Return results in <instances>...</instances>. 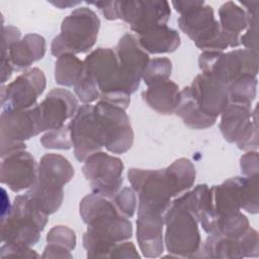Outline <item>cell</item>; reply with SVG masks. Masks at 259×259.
<instances>
[{"label":"cell","mask_w":259,"mask_h":259,"mask_svg":"<svg viewBox=\"0 0 259 259\" xmlns=\"http://www.w3.org/2000/svg\"><path fill=\"white\" fill-rule=\"evenodd\" d=\"M204 1H172V5L181 15L185 14L197 7L204 5Z\"/></svg>","instance_id":"obj_45"},{"label":"cell","mask_w":259,"mask_h":259,"mask_svg":"<svg viewBox=\"0 0 259 259\" xmlns=\"http://www.w3.org/2000/svg\"><path fill=\"white\" fill-rule=\"evenodd\" d=\"M48 215L26 194L17 195L9 214L2 219L1 236L6 245L30 247L37 243Z\"/></svg>","instance_id":"obj_3"},{"label":"cell","mask_w":259,"mask_h":259,"mask_svg":"<svg viewBox=\"0 0 259 259\" xmlns=\"http://www.w3.org/2000/svg\"><path fill=\"white\" fill-rule=\"evenodd\" d=\"M203 74L209 75L225 85L236 81L243 76L258 74V54L247 50H234L230 53L204 51L198 59Z\"/></svg>","instance_id":"obj_6"},{"label":"cell","mask_w":259,"mask_h":259,"mask_svg":"<svg viewBox=\"0 0 259 259\" xmlns=\"http://www.w3.org/2000/svg\"><path fill=\"white\" fill-rule=\"evenodd\" d=\"M240 166L242 174L245 177H251L258 175L259 172V160L257 151H249L241 157Z\"/></svg>","instance_id":"obj_41"},{"label":"cell","mask_w":259,"mask_h":259,"mask_svg":"<svg viewBox=\"0 0 259 259\" xmlns=\"http://www.w3.org/2000/svg\"><path fill=\"white\" fill-rule=\"evenodd\" d=\"M144 100L155 111L161 114L175 112L180 99L178 86L171 80H161L152 83L142 93Z\"/></svg>","instance_id":"obj_24"},{"label":"cell","mask_w":259,"mask_h":259,"mask_svg":"<svg viewBox=\"0 0 259 259\" xmlns=\"http://www.w3.org/2000/svg\"><path fill=\"white\" fill-rule=\"evenodd\" d=\"M122 85L128 94H133L140 86L143 72L150 59L139 39L132 33H125L119 39L115 51Z\"/></svg>","instance_id":"obj_16"},{"label":"cell","mask_w":259,"mask_h":259,"mask_svg":"<svg viewBox=\"0 0 259 259\" xmlns=\"http://www.w3.org/2000/svg\"><path fill=\"white\" fill-rule=\"evenodd\" d=\"M79 208L83 222L88 226L83 236L87 257H109L117 243L132 237V223L119 213L110 198L93 192L81 200Z\"/></svg>","instance_id":"obj_1"},{"label":"cell","mask_w":259,"mask_h":259,"mask_svg":"<svg viewBox=\"0 0 259 259\" xmlns=\"http://www.w3.org/2000/svg\"><path fill=\"white\" fill-rule=\"evenodd\" d=\"M50 3H52L53 5L59 7L60 9H63V8H69V7H74L78 4H80L81 2L80 1H50Z\"/></svg>","instance_id":"obj_46"},{"label":"cell","mask_w":259,"mask_h":259,"mask_svg":"<svg viewBox=\"0 0 259 259\" xmlns=\"http://www.w3.org/2000/svg\"><path fill=\"white\" fill-rule=\"evenodd\" d=\"M84 74L97 85L100 100H104L124 109L131 102L121 82L116 54L108 48H99L90 53L84 60Z\"/></svg>","instance_id":"obj_4"},{"label":"cell","mask_w":259,"mask_h":259,"mask_svg":"<svg viewBox=\"0 0 259 259\" xmlns=\"http://www.w3.org/2000/svg\"><path fill=\"white\" fill-rule=\"evenodd\" d=\"M165 244L169 253L179 257H194L201 250L198 220L187 209L171 203L165 212Z\"/></svg>","instance_id":"obj_7"},{"label":"cell","mask_w":259,"mask_h":259,"mask_svg":"<svg viewBox=\"0 0 259 259\" xmlns=\"http://www.w3.org/2000/svg\"><path fill=\"white\" fill-rule=\"evenodd\" d=\"M201 250L210 258H243L239 239L209 235Z\"/></svg>","instance_id":"obj_31"},{"label":"cell","mask_w":259,"mask_h":259,"mask_svg":"<svg viewBox=\"0 0 259 259\" xmlns=\"http://www.w3.org/2000/svg\"><path fill=\"white\" fill-rule=\"evenodd\" d=\"M257 77L243 76L228 85L230 102L251 106L256 97Z\"/></svg>","instance_id":"obj_32"},{"label":"cell","mask_w":259,"mask_h":259,"mask_svg":"<svg viewBox=\"0 0 259 259\" xmlns=\"http://www.w3.org/2000/svg\"><path fill=\"white\" fill-rule=\"evenodd\" d=\"M172 187L174 197L187 191L194 183L195 168L190 160L180 158L164 169Z\"/></svg>","instance_id":"obj_28"},{"label":"cell","mask_w":259,"mask_h":259,"mask_svg":"<svg viewBox=\"0 0 259 259\" xmlns=\"http://www.w3.org/2000/svg\"><path fill=\"white\" fill-rule=\"evenodd\" d=\"M239 244L243 257H258L259 255V239L258 233L252 228L239 238Z\"/></svg>","instance_id":"obj_40"},{"label":"cell","mask_w":259,"mask_h":259,"mask_svg":"<svg viewBox=\"0 0 259 259\" xmlns=\"http://www.w3.org/2000/svg\"><path fill=\"white\" fill-rule=\"evenodd\" d=\"M243 6L246 7L245 11L249 17V24L246 28V32L240 36V45H243L245 49L250 50L257 54V31H258V1H241Z\"/></svg>","instance_id":"obj_33"},{"label":"cell","mask_w":259,"mask_h":259,"mask_svg":"<svg viewBox=\"0 0 259 259\" xmlns=\"http://www.w3.org/2000/svg\"><path fill=\"white\" fill-rule=\"evenodd\" d=\"M241 208H243L244 210L250 213L258 212L259 210L258 175L245 178Z\"/></svg>","instance_id":"obj_37"},{"label":"cell","mask_w":259,"mask_h":259,"mask_svg":"<svg viewBox=\"0 0 259 259\" xmlns=\"http://www.w3.org/2000/svg\"><path fill=\"white\" fill-rule=\"evenodd\" d=\"M37 176V165L33 157L25 150L15 152L3 158L1 182L15 192L30 188Z\"/></svg>","instance_id":"obj_20"},{"label":"cell","mask_w":259,"mask_h":259,"mask_svg":"<svg viewBox=\"0 0 259 259\" xmlns=\"http://www.w3.org/2000/svg\"><path fill=\"white\" fill-rule=\"evenodd\" d=\"M99 26L100 20L93 10L88 7L75 9L63 19L61 33L52 41V55L60 57L88 52L96 41Z\"/></svg>","instance_id":"obj_5"},{"label":"cell","mask_w":259,"mask_h":259,"mask_svg":"<svg viewBox=\"0 0 259 259\" xmlns=\"http://www.w3.org/2000/svg\"><path fill=\"white\" fill-rule=\"evenodd\" d=\"M47 242L50 245L72 251L76 246V235L74 231L65 226L54 227L47 236Z\"/></svg>","instance_id":"obj_36"},{"label":"cell","mask_w":259,"mask_h":259,"mask_svg":"<svg viewBox=\"0 0 259 259\" xmlns=\"http://www.w3.org/2000/svg\"><path fill=\"white\" fill-rule=\"evenodd\" d=\"M40 143L47 149L69 150L72 147L69 125H64L61 128L50 131L41 137Z\"/></svg>","instance_id":"obj_35"},{"label":"cell","mask_w":259,"mask_h":259,"mask_svg":"<svg viewBox=\"0 0 259 259\" xmlns=\"http://www.w3.org/2000/svg\"><path fill=\"white\" fill-rule=\"evenodd\" d=\"M112 198V201L120 214L125 218H132L134 215L137 207V198L133 189L124 187Z\"/></svg>","instance_id":"obj_38"},{"label":"cell","mask_w":259,"mask_h":259,"mask_svg":"<svg viewBox=\"0 0 259 259\" xmlns=\"http://www.w3.org/2000/svg\"><path fill=\"white\" fill-rule=\"evenodd\" d=\"M74 91L84 104H90L100 98V92L96 83L85 74L74 86Z\"/></svg>","instance_id":"obj_39"},{"label":"cell","mask_w":259,"mask_h":259,"mask_svg":"<svg viewBox=\"0 0 259 259\" xmlns=\"http://www.w3.org/2000/svg\"><path fill=\"white\" fill-rule=\"evenodd\" d=\"M77 105L75 96L69 90L62 88L51 90L46 98L34 106L39 133L64 126V122L75 115Z\"/></svg>","instance_id":"obj_18"},{"label":"cell","mask_w":259,"mask_h":259,"mask_svg":"<svg viewBox=\"0 0 259 259\" xmlns=\"http://www.w3.org/2000/svg\"><path fill=\"white\" fill-rule=\"evenodd\" d=\"M123 168L120 159L100 151L84 161L82 170L94 193L112 198L122 184Z\"/></svg>","instance_id":"obj_12"},{"label":"cell","mask_w":259,"mask_h":259,"mask_svg":"<svg viewBox=\"0 0 259 259\" xmlns=\"http://www.w3.org/2000/svg\"><path fill=\"white\" fill-rule=\"evenodd\" d=\"M74 176L70 162L59 154H46L37 166V176L27 195L32 202L47 214L59 209L62 204L63 186Z\"/></svg>","instance_id":"obj_2"},{"label":"cell","mask_w":259,"mask_h":259,"mask_svg":"<svg viewBox=\"0 0 259 259\" xmlns=\"http://www.w3.org/2000/svg\"><path fill=\"white\" fill-rule=\"evenodd\" d=\"M189 88L199 108L209 116L218 118L230 103L228 86L209 75H197Z\"/></svg>","instance_id":"obj_19"},{"label":"cell","mask_w":259,"mask_h":259,"mask_svg":"<svg viewBox=\"0 0 259 259\" xmlns=\"http://www.w3.org/2000/svg\"><path fill=\"white\" fill-rule=\"evenodd\" d=\"M245 178L246 177L240 176L233 177L224 181L221 185H214L210 187L213 212L212 222L213 219L217 217L231 214L240 211L243 200V188Z\"/></svg>","instance_id":"obj_22"},{"label":"cell","mask_w":259,"mask_h":259,"mask_svg":"<svg viewBox=\"0 0 259 259\" xmlns=\"http://www.w3.org/2000/svg\"><path fill=\"white\" fill-rule=\"evenodd\" d=\"M20 30L14 26H7L2 28V53H6L9 48L18 41Z\"/></svg>","instance_id":"obj_43"},{"label":"cell","mask_w":259,"mask_h":259,"mask_svg":"<svg viewBox=\"0 0 259 259\" xmlns=\"http://www.w3.org/2000/svg\"><path fill=\"white\" fill-rule=\"evenodd\" d=\"M45 88L44 72L38 68H32L19 75L2 90L1 104L3 108L15 110L32 108Z\"/></svg>","instance_id":"obj_17"},{"label":"cell","mask_w":259,"mask_h":259,"mask_svg":"<svg viewBox=\"0 0 259 259\" xmlns=\"http://www.w3.org/2000/svg\"><path fill=\"white\" fill-rule=\"evenodd\" d=\"M177 22L180 29L200 50L222 52L230 47L219 21L214 18L212 7L209 5L204 4L182 14Z\"/></svg>","instance_id":"obj_10"},{"label":"cell","mask_w":259,"mask_h":259,"mask_svg":"<svg viewBox=\"0 0 259 259\" xmlns=\"http://www.w3.org/2000/svg\"><path fill=\"white\" fill-rule=\"evenodd\" d=\"M69 130L74 154L79 162H84L102 149L103 141L94 116L93 105L83 104L71 120Z\"/></svg>","instance_id":"obj_15"},{"label":"cell","mask_w":259,"mask_h":259,"mask_svg":"<svg viewBox=\"0 0 259 259\" xmlns=\"http://www.w3.org/2000/svg\"><path fill=\"white\" fill-rule=\"evenodd\" d=\"M39 134L35 108L15 110L3 108L1 114V156L25 150L23 141Z\"/></svg>","instance_id":"obj_13"},{"label":"cell","mask_w":259,"mask_h":259,"mask_svg":"<svg viewBox=\"0 0 259 259\" xmlns=\"http://www.w3.org/2000/svg\"><path fill=\"white\" fill-rule=\"evenodd\" d=\"M45 53V38L39 34L29 33L21 40L13 44L7 53L2 54V57H6L9 60L13 69L22 70L42 59Z\"/></svg>","instance_id":"obj_23"},{"label":"cell","mask_w":259,"mask_h":259,"mask_svg":"<svg viewBox=\"0 0 259 259\" xmlns=\"http://www.w3.org/2000/svg\"><path fill=\"white\" fill-rule=\"evenodd\" d=\"M220 25L230 48L240 46V33L248 27L249 17L245 9L233 1L224 3L219 9Z\"/></svg>","instance_id":"obj_25"},{"label":"cell","mask_w":259,"mask_h":259,"mask_svg":"<svg viewBox=\"0 0 259 259\" xmlns=\"http://www.w3.org/2000/svg\"><path fill=\"white\" fill-rule=\"evenodd\" d=\"M249 228V222L245 214L237 211L231 214L213 219L209 235H218L227 238L239 239Z\"/></svg>","instance_id":"obj_30"},{"label":"cell","mask_w":259,"mask_h":259,"mask_svg":"<svg viewBox=\"0 0 259 259\" xmlns=\"http://www.w3.org/2000/svg\"><path fill=\"white\" fill-rule=\"evenodd\" d=\"M172 71V63L167 58H155L146 66L142 79L147 86L154 82L169 79Z\"/></svg>","instance_id":"obj_34"},{"label":"cell","mask_w":259,"mask_h":259,"mask_svg":"<svg viewBox=\"0 0 259 259\" xmlns=\"http://www.w3.org/2000/svg\"><path fill=\"white\" fill-rule=\"evenodd\" d=\"M221 114L220 130L225 140L235 143L241 150L256 151L258 148L257 106L252 110L251 106L230 102Z\"/></svg>","instance_id":"obj_11"},{"label":"cell","mask_w":259,"mask_h":259,"mask_svg":"<svg viewBox=\"0 0 259 259\" xmlns=\"http://www.w3.org/2000/svg\"><path fill=\"white\" fill-rule=\"evenodd\" d=\"M138 39L141 48L148 54L173 53L180 46L178 31L166 24L149 30Z\"/></svg>","instance_id":"obj_26"},{"label":"cell","mask_w":259,"mask_h":259,"mask_svg":"<svg viewBox=\"0 0 259 259\" xmlns=\"http://www.w3.org/2000/svg\"><path fill=\"white\" fill-rule=\"evenodd\" d=\"M110 258H139L136 247L132 242H120L116 244L109 255Z\"/></svg>","instance_id":"obj_42"},{"label":"cell","mask_w":259,"mask_h":259,"mask_svg":"<svg viewBox=\"0 0 259 259\" xmlns=\"http://www.w3.org/2000/svg\"><path fill=\"white\" fill-rule=\"evenodd\" d=\"M175 113L182 118L183 122L194 130H203L213 125L217 121L215 117L205 114L197 105L192 97L189 86L180 92V99L176 107Z\"/></svg>","instance_id":"obj_27"},{"label":"cell","mask_w":259,"mask_h":259,"mask_svg":"<svg viewBox=\"0 0 259 259\" xmlns=\"http://www.w3.org/2000/svg\"><path fill=\"white\" fill-rule=\"evenodd\" d=\"M88 4L95 5L101 11L103 16L108 20L117 19L116 13V1H99V2H87Z\"/></svg>","instance_id":"obj_44"},{"label":"cell","mask_w":259,"mask_h":259,"mask_svg":"<svg viewBox=\"0 0 259 259\" xmlns=\"http://www.w3.org/2000/svg\"><path fill=\"white\" fill-rule=\"evenodd\" d=\"M163 214L138 212L137 240L144 256L154 258L163 252Z\"/></svg>","instance_id":"obj_21"},{"label":"cell","mask_w":259,"mask_h":259,"mask_svg":"<svg viewBox=\"0 0 259 259\" xmlns=\"http://www.w3.org/2000/svg\"><path fill=\"white\" fill-rule=\"evenodd\" d=\"M93 112L103 147L113 154H123L130 150L134 142V132L125 109L100 100L93 105Z\"/></svg>","instance_id":"obj_9"},{"label":"cell","mask_w":259,"mask_h":259,"mask_svg":"<svg viewBox=\"0 0 259 259\" xmlns=\"http://www.w3.org/2000/svg\"><path fill=\"white\" fill-rule=\"evenodd\" d=\"M116 13L140 36L166 24L171 10L167 1H116Z\"/></svg>","instance_id":"obj_14"},{"label":"cell","mask_w":259,"mask_h":259,"mask_svg":"<svg viewBox=\"0 0 259 259\" xmlns=\"http://www.w3.org/2000/svg\"><path fill=\"white\" fill-rule=\"evenodd\" d=\"M133 189L138 193V212L150 211L164 214L174 197L165 170L133 168L127 173Z\"/></svg>","instance_id":"obj_8"},{"label":"cell","mask_w":259,"mask_h":259,"mask_svg":"<svg viewBox=\"0 0 259 259\" xmlns=\"http://www.w3.org/2000/svg\"><path fill=\"white\" fill-rule=\"evenodd\" d=\"M84 74V62L73 54L58 57L55 66V80L63 86H75Z\"/></svg>","instance_id":"obj_29"}]
</instances>
